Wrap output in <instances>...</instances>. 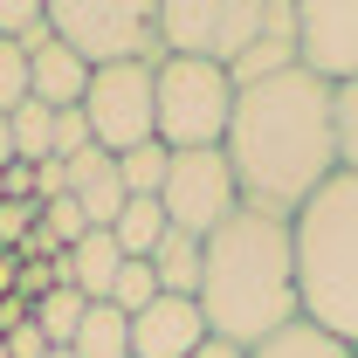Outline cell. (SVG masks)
<instances>
[{"label": "cell", "instance_id": "obj_14", "mask_svg": "<svg viewBox=\"0 0 358 358\" xmlns=\"http://www.w3.org/2000/svg\"><path fill=\"white\" fill-rule=\"evenodd\" d=\"M28 90H35V103H48V110H83L90 62H83V55H69L62 42H48V48L28 55Z\"/></svg>", "mask_w": 358, "mask_h": 358}, {"label": "cell", "instance_id": "obj_24", "mask_svg": "<svg viewBox=\"0 0 358 358\" xmlns=\"http://www.w3.org/2000/svg\"><path fill=\"white\" fill-rule=\"evenodd\" d=\"M331 124H338V173H358V83L331 90Z\"/></svg>", "mask_w": 358, "mask_h": 358}, {"label": "cell", "instance_id": "obj_17", "mask_svg": "<svg viewBox=\"0 0 358 358\" xmlns=\"http://www.w3.org/2000/svg\"><path fill=\"white\" fill-rule=\"evenodd\" d=\"M248 358H358L345 338H331V331H317L310 317H296V324H282L275 338H262Z\"/></svg>", "mask_w": 358, "mask_h": 358}, {"label": "cell", "instance_id": "obj_15", "mask_svg": "<svg viewBox=\"0 0 358 358\" xmlns=\"http://www.w3.org/2000/svg\"><path fill=\"white\" fill-rule=\"evenodd\" d=\"M200 268H207V241L166 227V241L152 248V275H159V289H166V296H200Z\"/></svg>", "mask_w": 358, "mask_h": 358}, {"label": "cell", "instance_id": "obj_8", "mask_svg": "<svg viewBox=\"0 0 358 358\" xmlns=\"http://www.w3.org/2000/svg\"><path fill=\"white\" fill-rule=\"evenodd\" d=\"M166 221L179 234H214L241 214V186H234V166L227 152H173V173H166V193H159Z\"/></svg>", "mask_w": 358, "mask_h": 358}, {"label": "cell", "instance_id": "obj_16", "mask_svg": "<svg viewBox=\"0 0 358 358\" xmlns=\"http://www.w3.org/2000/svg\"><path fill=\"white\" fill-rule=\"evenodd\" d=\"M69 358H131V317L117 303H90L83 331L69 338Z\"/></svg>", "mask_w": 358, "mask_h": 358}, {"label": "cell", "instance_id": "obj_9", "mask_svg": "<svg viewBox=\"0 0 358 358\" xmlns=\"http://www.w3.org/2000/svg\"><path fill=\"white\" fill-rule=\"evenodd\" d=\"M296 62L317 83H358V0H296Z\"/></svg>", "mask_w": 358, "mask_h": 358}, {"label": "cell", "instance_id": "obj_32", "mask_svg": "<svg viewBox=\"0 0 358 358\" xmlns=\"http://www.w3.org/2000/svg\"><path fill=\"white\" fill-rule=\"evenodd\" d=\"M48 358H69V352H48Z\"/></svg>", "mask_w": 358, "mask_h": 358}, {"label": "cell", "instance_id": "obj_29", "mask_svg": "<svg viewBox=\"0 0 358 358\" xmlns=\"http://www.w3.org/2000/svg\"><path fill=\"white\" fill-rule=\"evenodd\" d=\"M21 289V255H0V303Z\"/></svg>", "mask_w": 358, "mask_h": 358}, {"label": "cell", "instance_id": "obj_21", "mask_svg": "<svg viewBox=\"0 0 358 358\" xmlns=\"http://www.w3.org/2000/svg\"><path fill=\"white\" fill-rule=\"evenodd\" d=\"M83 310H90V296H83V289H48L42 303H28V317L42 324V338L55 345V352H69V338L83 331Z\"/></svg>", "mask_w": 358, "mask_h": 358}, {"label": "cell", "instance_id": "obj_2", "mask_svg": "<svg viewBox=\"0 0 358 358\" xmlns=\"http://www.w3.org/2000/svg\"><path fill=\"white\" fill-rule=\"evenodd\" d=\"M200 317L221 345L255 352L262 338H275L282 324H296V241L289 221L241 207L227 227L207 234V268H200Z\"/></svg>", "mask_w": 358, "mask_h": 358}, {"label": "cell", "instance_id": "obj_4", "mask_svg": "<svg viewBox=\"0 0 358 358\" xmlns=\"http://www.w3.org/2000/svg\"><path fill=\"white\" fill-rule=\"evenodd\" d=\"M152 103H159V145L166 152H221L234 124V83L221 62L193 55H159L152 69Z\"/></svg>", "mask_w": 358, "mask_h": 358}, {"label": "cell", "instance_id": "obj_6", "mask_svg": "<svg viewBox=\"0 0 358 358\" xmlns=\"http://www.w3.org/2000/svg\"><path fill=\"white\" fill-rule=\"evenodd\" d=\"M159 7V48L193 62H234L268 28V0H152Z\"/></svg>", "mask_w": 358, "mask_h": 358}, {"label": "cell", "instance_id": "obj_22", "mask_svg": "<svg viewBox=\"0 0 358 358\" xmlns=\"http://www.w3.org/2000/svg\"><path fill=\"white\" fill-rule=\"evenodd\" d=\"M7 124H14V159H21V166L55 159V110H48V103H35V96H28Z\"/></svg>", "mask_w": 358, "mask_h": 358}, {"label": "cell", "instance_id": "obj_3", "mask_svg": "<svg viewBox=\"0 0 358 358\" xmlns=\"http://www.w3.org/2000/svg\"><path fill=\"white\" fill-rule=\"evenodd\" d=\"M296 241V303L317 331L358 352V173H338L289 221Z\"/></svg>", "mask_w": 358, "mask_h": 358}, {"label": "cell", "instance_id": "obj_31", "mask_svg": "<svg viewBox=\"0 0 358 358\" xmlns=\"http://www.w3.org/2000/svg\"><path fill=\"white\" fill-rule=\"evenodd\" d=\"M7 166H14V124L0 117V173H7Z\"/></svg>", "mask_w": 358, "mask_h": 358}, {"label": "cell", "instance_id": "obj_20", "mask_svg": "<svg viewBox=\"0 0 358 358\" xmlns=\"http://www.w3.org/2000/svg\"><path fill=\"white\" fill-rule=\"evenodd\" d=\"M166 173H173V152H166L159 138L117 159V179H124V200H159V193H166Z\"/></svg>", "mask_w": 358, "mask_h": 358}, {"label": "cell", "instance_id": "obj_7", "mask_svg": "<svg viewBox=\"0 0 358 358\" xmlns=\"http://www.w3.org/2000/svg\"><path fill=\"white\" fill-rule=\"evenodd\" d=\"M152 69L159 62H117V69H90V96H83V117L90 138L124 159L138 145L159 138V103H152Z\"/></svg>", "mask_w": 358, "mask_h": 358}, {"label": "cell", "instance_id": "obj_19", "mask_svg": "<svg viewBox=\"0 0 358 358\" xmlns=\"http://www.w3.org/2000/svg\"><path fill=\"white\" fill-rule=\"evenodd\" d=\"M0 42L21 48V55L48 48V42H55V28H48V0H0Z\"/></svg>", "mask_w": 358, "mask_h": 358}, {"label": "cell", "instance_id": "obj_1", "mask_svg": "<svg viewBox=\"0 0 358 358\" xmlns=\"http://www.w3.org/2000/svg\"><path fill=\"white\" fill-rule=\"evenodd\" d=\"M227 166L241 186V207L296 221L317 193L338 179V124H331V83L310 69H289L275 83H255L234 96L227 124Z\"/></svg>", "mask_w": 358, "mask_h": 358}, {"label": "cell", "instance_id": "obj_25", "mask_svg": "<svg viewBox=\"0 0 358 358\" xmlns=\"http://www.w3.org/2000/svg\"><path fill=\"white\" fill-rule=\"evenodd\" d=\"M28 96H35V90H28V55L0 42V117H14Z\"/></svg>", "mask_w": 358, "mask_h": 358}, {"label": "cell", "instance_id": "obj_10", "mask_svg": "<svg viewBox=\"0 0 358 358\" xmlns=\"http://www.w3.org/2000/svg\"><path fill=\"white\" fill-rule=\"evenodd\" d=\"M207 338L214 331H207L193 296H159L152 310L131 317V358H193Z\"/></svg>", "mask_w": 358, "mask_h": 358}, {"label": "cell", "instance_id": "obj_27", "mask_svg": "<svg viewBox=\"0 0 358 358\" xmlns=\"http://www.w3.org/2000/svg\"><path fill=\"white\" fill-rule=\"evenodd\" d=\"M90 145H96V138H90V117H83V110H55V159L69 166V159H83Z\"/></svg>", "mask_w": 358, "mask_h": 358}, {"label": "cell", "instance_id": "obj_30", "mask_svg": "<svg viewBox=\"0 0 358 358\" xmlns=\"http://www.w3.org/2000/svg\"><path fill=\"white\" fill-rule=\"evenodd\" d=\"M193 358H248V352H241V345H221V338H207V345H200Z\"/></svg>", "mask_w": 358, "mask_h": 358}, {"label": "cell", "instance_id": "obj_26", "mask_svg": "<svg viewBox=\"0 0 358 358\" xmlns=\"http://www.w3.org/2000/svg\"><path fill=\"white\" fill-rule=\"evenodd\" d=\"M42 227L55 234V241H62V248H76V241L90 234L83 207H76V193H62V200H48V207H42Z\"/></svg>", "mask_w": 358, "mask_h": 358}, {"label": "cell", "instance_id": "obj_5", "mask_svg": "<svg viewBox=\"0 0 358 358\" xmlns=\"http://www.w3.org/2000/svg\"><path fill=\"white\" fill-rule=\"evenodd\" d=\"M48 28L90 69L117 62H159V7L152 0H48Z\"/></svg>", "mask_w": 358, "mask_h": 358}, {"label": "cell", "instance_id": "obj_23", "mask_svg": "<svg viewBox=\"0 0 358 358\" xmlns=\"http://www.w3.org/2000/svg\"><path fill=\"white\" fill-rule=\"evenodd\" d=\"M166 289H159V275H152V262H124L117 268V282H110V303L124 317H138V310H152Z\"/></svg>", "mask_w": 358, "mask_h": 358}, {"label": "cell", "instance_id": "obj_28", "mask_svg": "<svg viewBox=\"0 0 358 358\" xmlns=\"http://www.w3.org/2000/svg\"><path fill=\"white\" fill-rule=\"evenodd\" d=\"M62 193H69V166H62V159H42V166H35V207L62 200Z\"/></svg>", "mask_w": 358, "mask_h": 358}, {"label": "cell", "instance_id": "obj_11", "mask_svg": "<svg viewBox=\"0 0 358 358\" xmlns=\"http://www.w3.org/2000/svg\"><path fill=\"white\" fill-rule=\"evenodd\" d=\"M289 69H303V62H296V0H268V28L227 62V83L241 96V90L275 83V76H289Z\"/></svg>", "mask_w": 358, "mask_h": 358}, {"label": "cell", "instance_id": "obj_13", "mask_svg": "<svg viewBox=\"0 0 358 358\" xmlns=\"http://www.w3.org/2000/svg\"><path fill=\"white\" fill-rule=\"evenodd\" d=\"M69 193H76V207H83L90 227H117L124 214V179H117V159L103 152V145H90L83 159H69Z\"/></svg>", "mask_w": 358, "mask_h": 358}, {"label": "cell", "instance_id": "obj_12", "mask_svg": "<svg viewBox=\"0 0 358 358\" xmlns=\"http://www.w3.org/2000/svg\"><path fill=\"white\" fill-rule=\"evenodd\" d=\"M117 268H124V248H117V234L90 227V234L69 248V255H55V289H83L90 303H110V282H117Z\"/></svg>", "mask_w": 358, "mask_h": 358}, {"label": "cell", "instance_id": "obj_18", "mask_svg": "<svg viewBox=\"0 0 358 358\" xmlns=\"http://www.w3.org/2000/svg\"><path fill=\"white\" fill-rule=\"evenodd\" d=\"M166 207H159V200H124V214H117V227H110V234H117V248H124V262H152V248H159V241H166Z\"/></svg>", "mask_w": 358, "mask_h": 358}]
</instances>
